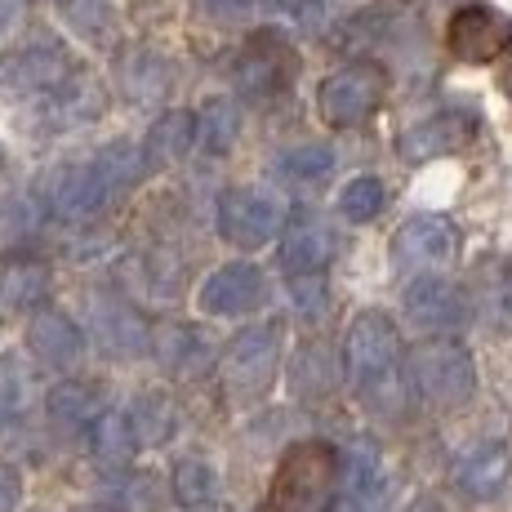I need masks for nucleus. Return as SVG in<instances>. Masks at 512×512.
<instances>
[{
    "instance_id": "nucleus-30",
    "label": "nucleus",
    "mask_w": 512,
    "mask_h": 512,
    "mask_svg": "<svg viewBox=\"0 0 512 512\" xmlns=\"http://www.w3.org/2000/svg\"><path fill=\"white\" fill-rule=\"evenodd\" d=\"M94 455L103 459V464H125V459L139 450V437H134V428H130V415H103L94 423Z\"/></svg>"
},
{
    "instance_id": "nucleus-18",
    "label": "nucleus",
    "mask_w": 512,
    "mask_h": 512,
    "mask_svg": "<svg viewBox=\"0 0 512 512\" xmlns=\"http://www.w3.org/2000/svg\"><path fill=\"white\" fill-rule=\"evenodd\" d=\"M508 477H512V455L504 441H481V446L464 450L455 464V481L468 499H495L508 486Z\"/></svg>"
},
{
    "instance_id": "nucleus-10",
    "label": "nucleus",
    "mask_w": 512,
    "mask_h": 512,
    "mask_svg": "<svg viewBox=\"0 0 512 512\" xmlns=\"http://www.w3.org/2000/svg\"><path fill=\"white\" fill-rule=\"evenodd\" d=\"M446 49L459 63H495L504 49H512V18L495 14L486 5H459L446 27Z\"/></svg>"
},
{
    "instance_id": "nucleus-4",
    "label": "nucleus",
    "mask_w": 512,
    "mask_h": 512,
    "mask_svg": "<svg viewBox=\"0 0 512 512\" xmlns=\"http://www.w3.org/2000/svg\"><path fill=\"white\" fill-rule=\"evenodd\" d=\"M410 383L428 406L459 410L477 392V366H472L468 348L455 339H428L410 352Z\"/></svg>"
},
{
    "instance_id": "nucleus-38",
    "label": "nucleus",
    "mask_w": 512,
    "mask_h": 512,
    "mask_svg": "<svg viewBox=\"0 0 512 512\" xmlns=\"http://www.w3.org/2000/svg\"><path fill=\"white\" fill-rule=\"evenodd\" d=\"M401 512H446V508H441L432 495H419V499H410V504L401 508Z\"/></svg>"
},
{
    "instance_id": "nucleus-28",
    "label": "nucleus",
    "mask_w": 512,
    "mask_h": 512,
    "mask_svg": "<svg viewBox=\"0 0 512 512\" xmlns=\"http://www.w3.org/2000/svg\"><path fill=\"white\" fill-rule=\"evenodd\" d=\"M343 481H348L352 504H374L383 495V459L370 441L348 446V455H343Z\"/></svg>"
},
{
    "instance_id": "nucleus-1",
    "label": "nucleus",
    "mask_w": 512,
    "mask_h": 512,
    "mask_svg": "<svg viewBox=\"0 0 512 512\" xmlns=\"http://www.w3.org/2000/svg\"><path fill=\"white\" fill-rule=\"evenodd\" d=\"M343 370L348 383L370 410L401 415L406 388H401V334L388 312H361L343 339Z\"/></svg>"
},
{
    "instance_id": "nucleus-20",
    "label": "nucleus",
    "mask_w": 512,
    "mask_h": 512,
    "mask_svg": "<svg viewBox=\"0 0 512 512\" xmlns=\"http://www.w3.org/2000/svg\"><path fill=\"white\" fill-rule=\"evenodd\" d=\"M196 139V116L183 112V107H174V112L156 116V125L147 130V143H143V165H152V170H165V165H179L187 152H192Z\"/></svg>"
},
{
    "instance_id": "nucleus-26",
    "label": "nucleus",
    "mask_w": 512,
    "mask_h": 512,
    "mask_svg": "<svg viewBox=\"0 0 512 512\" xmlns=\"http://www.w3.org/2000/svg\"><path fill=\"white\" fill-rule=\"evenodd\" d=\"M130 428L139 437V446H165L179 432V410L165 392H143L130 406Z\"/></svg>"
},
{
    "instance_id": "nucleus-27",
    "label": "nucleus",
    "mask_w": 512,
    "mask_h": 512,
    "mask_svg": "<svg viewBox=\"0 0 512 512\" xmlns=\"http://www.w3.org/2000/svg\"><path fill=\"white\" fill-rule=\"evenodd\" d=\"M161 348V366L170 374H201L210 366V339L196 326H170L156 339Z\"/></svg>"
},
{
    "instance_id": "nucleus-5",
    "label": "nucleus",
    "mask_w": 512,
    "mask_h": 512,
    "mask_svg": "<svg viewBox=\"0 0 512 512\" xmlns=\"http://www.w3.org/2000/svg\"><path fill=\"white\" fill-rule=\"evenodd\" d=\"M388 98V72L379 63L334 67L317 90V112L330 130H357L366 125Z\"/></svg>"
},
{
    "instance_id": "nucleus-14",
    "label": "nucleus",
    "mask_w": 512,
    "mask_h": 512,
    "mask_svg": "<svg viewBox=\"0 0 512 512\" xmlns=\"http://www.w3.org/2000/svg\"><path fill=\"white\" fill-rule=\"evenodd\" d=\"M472 134H477V121H472L468 112H437V116H428V121L410 125V130L401 134L397 152H401V161L423 165V161H437V156L464 152L472 143Z\"/></svg>"
},
{
    "instance_id": "nucleus-34",
    "label": "nucleus",
    "mask_w": 512,
    "mask_h": 512,
    "mask_svg": "<svg viewBox=\"0 0 512 512\" xmlns=\"http://www.w3.org/2000/svg\"><path fill=\"white\" fill-rule=\"evenodd\" d=\"M290 294H294V308L308 321L326 317V281L321 277H290Z\"/></svg>"
},
{
    "instance_id": "nucleus-6",
    "label": "nucleus",
    "mask_w": 512,
    "mask_h": 512,
    "mask_svg": "<svg viewBox=\"0 0 512 512\" xmlns=\"http://www.w3.org/2000/svg\"><path fill=\"white\" fill-rule=\"evenodd\" d=\"M281 321H263V326L241 330L223 352V383L236 397H259L272 383L281 361Z\"/></svg>"
},
{
    "instance_id": "nucleus-23",
    "label": "nucleus",
    "mask_w": 512,
    "mask_h": 512,
    "mask_svg": "<svg viewBox=\"0 0 512 512\" xmlns=\"http://www.w3.org/2000/svg\"><path fill=\"white\" fill-rule=\"evenodd\" d=\"M334 170V152L326 143H303V147H290L272 161V174L285 183V187H299V192H317L321 183L330 179Z\"/></svg>"
},
{
    "instance_id": "nucleus-29",
    "label": "nucleus",
    "mask_w": 512,
    "mask_h": 512,
    "mask_svg": "<svg viewBox=\"0 0 512 512\" xmlns=\"http://www.w3.org/2000/svg\"><path fill=\"white\" fill-rule=\"evenodd\" d=\"M170 486H174V499H179L183 508H205V504H214V495H219V472L205 464V459H179Z\"/></svg>"
},
{
    "instance_id": "nucleus-40",
    "label": "nucleus",
    "mask_w": 512,
    "mask_h": 512,
    "mask_svg": "<svg viewBox=\"0 0 512 512\" xmlns=\"http://www.w3.org/2000/svg\"><path fill=\"white\" fill-rule=\"evenodd\" d=\"M334 512H370L366 504H352V499H348V504H343V508H334Z\"/></svg>"
},
{
    "instance_id": "nucleus-22",
    "label": "nucleus",
    "mask_w": 512,
    "mask_h": 512,
    "mask_svg": "<svg viewBox=\"0 0 512 512\" xmlns=\"http://www.w3.org/2000/svg\"><path fill=\"white\" fill-rule=\"evenodd\" d=\"M170 85V63L152 49H134L121 58V90L130 103H161V98H170Z\"/></svg>"
},
{
    "instance_id": "nucleus-21",
    "label": "nucleus",
    "mask_w": 512,
    "mask_h": 512,
    "mask_svg": "<svg viewBox=\"0 0 512 512\" xmlns=\"http://www.w3.org/2000/svg\"><path fill=\"white\" fill-rule=\"evenodd\" d=\"M45 410L58 432H94V423L103 419V397L90 383H58L49 392Z\"/></svg>"
},
{
    "instance_id": "nucleus-12",
    "label": "nucleus",
    "mask_w": 512,
    "mask_h": 512,
    "mask_svg": "<svg viewBox=\"0 0 512 512\" xmlns=\"http://www.w3.org/2000/svg\"><path fill=\"white\" fill-rule=\"evenodd\" d=\"M406 317L428 334H459L472 321V303L455 281L446 277H419L406 285V299H401Z\"/></svg>"
},
{
    "instance_id": "nucleus-13",
    "label": "nucleus",
    "mask_w": 512,
    "mask_h": 512,
    "mask_svg": "<svg viewBox=\"0 0 512 512\" xmlns=\"http://www.w3.org/2000/svg\"><path fill=\"white\" fill-rule=\"evenodd\" d=\"M334 259V228L312 205L290 214L281 232V268L294 277H321V268Z\"/></svg>"
},
{
    "instance_id": "nucleus-16",
    "label": "nucleus",
    "mask_w": 512,
    "mask_h": 512,
    "mask_svg": "<svg viewBox=\"0 0 512 512\" xmlns=\"http://www.w3.org/2000/svg\"><path fill=\"white\" fill-rule=\"evenodd\" d=\"M27 348L36 352V361H45L49 370H72L85 357V334L67 312L41 308L27 321Z\"/></svg>"
},
{
    "instance_id": "nucleus-9",
    "label": "nucleus",
    "mask_w": 512,
    "mask_h": 512,
    "mask_svg": "<svg viewBox=\"0 0 512 512\" xmlns=\"http://www.w3.org/2000/svg\"><path fill=\"white\" fill-rule=\"evenodd\" d=\"M281 228H285V214L268 192H259V187H232V192H223L219 232L236 250H259V245L277 241Z\"/></svg>"
},
{
    "instance_id": "nucleus-36",
    "label": "nucleus",
    "mask_w": 512,
    "mask_h": 512,
    "mask_svg": "<svg viewBox=\"0 0 512 512\" xmlns=\"http://www.w3.org/2000/svg\"><path fill=\"white\" fill-rule=\"evenodd\" d=\"M201 5H205V14H210L214 23L236 27V23H245V18L259 9V0H201Z\"/></svg>"
},
{
    "instance_id": "nucleus-19",
    "label": "nucleus",
    "mask_w": 512,
    "mask_h": 512,
    "mask_svg": "<svg viewBox=\"0 0 512 512\" xmlns=\"http://www.w3.org/2000/svg\"><path fill=\"white\" fill-rule=\"evenodd\" d=\"M94 339L107 357H139V352L152 348V334L139 321V312L112 299L94 303Z\"/></svg>"
},
{
    "instance_id": "nucleus-8",
    "label": "nucleus",
    "mask_w": 512,
    "mask_h": 512,
    "mask_svg": "<svg viewBox=\"0 0 512 512\" xmlns=\"http://www.w3.org/2000/svg\"><path fill=\"white\" fill-rule=\"evenodd\" d=\"M455 254H459V232L441 214H415L392 236V263L401 272H410V277H428V272L446 268Z\"/></svg>"
},
{
    "instance_id": "nucleus-31",
    "label": "nucleus",
    "mask_w": 512,
    "mask_h": 512,
    "mask_svg": "<svg viewBox=\"0 0 512 512\" xmlns=\"http://www.w3.org/2000/svg\"><path fill=\"white\" fill-rule=\"evenodd\" d=\"M58 14L85 41H103L112 32V0H58Z\"/></svg>"
},
{
    "instance_id": "nucleus-2",
    "label": "nucleus",
    "mask_w": 512,
    "mask_h": 512,
    "mask_svg": "<svg viewBox=\"0 0 512 512\" xmlns=\"http://www.w3.org/2000/svg\"><path fill=\"white\" fill-rule=\"evenodd\" d=\"M134 179H139V156H134L130 143H116L85 165H58V170H49V179L41 183V196H45L49 214L76 223V219H94Z\"/></svg>"
},
{
    "instance_id": "nucleus-24",
    "label": "nucleus",
    "mask_w": 512,
    "mask_h": 512,
    "mask_svg": "<svg viewBox=\"0 0 512 512\" xmlns=\"http://www.w3.org/2000/svg\"><path fill=\"white\" fill-rule=\"evenodd\" d=\"M477 303L499 334H512V259H486L477 277Z\"/></svg>"
},
{
    "instance_id": "nucleus-7",
    "label": "nucleus",
    "mask_w": 512,
    "mask_h": 512,
    "mask_svg": "<svg viewBox=\"0 0 512 512\" xmlns=\"http://www.w3.org/2000/svg\"><path fill=\"white\" fill-rule=\"evenodd\" d=\"M232 81H236V90H241V98H250V103H268V98L290 90L294 49L285 45L281 32H254L250 45L236 54Z\"/></svg>"
},
{
    "instance_id": "nucleus-35",
    "label": "nucleus",
    "mask_w": 512,
    "mask_h": 512,
    "mask_svg": "<svg viewBox=\"0 0 512 512\" xmlns=\"http://www.w3.org/2000/svg\"><path fill=\"white\" fill-rule=\"evenodd\" d=\"M18 410H23V370L18 361L0 357V423H9Z\"/></svg>"
},
{
    "instance_id": "nucleus-32",
    "label": "nucleus",
    "mask_w": 512,
    "mask_h": 512,
    "mask_svg": "<svg viewBox=\"0 0 512 512\" xmlns=\"http://www.w3.org/2000/svg\"><path fill=\"white\" fill-rule=\"evenodd\" d=\"M388 205V187L379 179H370V174H361V179H352L348 187L339 192V214L348 223H370L374 214Z\"/></svg>"
},
{
    "instance_id": "nucleus-41",
    "label": "nucleus",
    "mask_w": 512,
    "mask_h": 512,
    "mask_svg": "<svg viewBox=\"0 0 512 512\" xmlns=\"http://www.w3.org/2000/svg\"><path fill=\"white\" fill-rule=\"evenodd\" d=\"M81 512H116V508H107V504H94V508H81Z\"/></svg>"
},
{
    "instance_id": "nucleus-3",
    "label": "nucleus",
    "mask_w": 512,
    "mask_h": 512,
    "mask_svg": "<svg viewBox=\"0 0 512 512\" xmlns=\"http://www.w3.org/2000/svg\"><path fill=\"white\" fill-rule=\"evenodd\" d=\"M343 486V455L330 441H294L268 481V512H330Z\"/></svg>"
},
{
    "instance_id": "nucleus-39",
    "label": "nucleus",
    "mask_w": 512,
    "mask_h": 512,
    "mask_svg": "<svg viewBox=\"0 0 512 512\" xmlns=\"http://www.w3.org/2000/svg\"><path fill=\"white\" fill-rule=\"evenodd\" d=\"M499 85H504V94H508V98H512V63H508V67H504V76H499Z\"/></svg>"
},
{
    "instance_id": "nucleus-37",
    "label": "nucleus",
    "mask_w": 512,
    "mask_h": 512,
    "mask_svg": "<svg viewBox=\"0 0 512 512\" xmlns=\"http://www.w3.org/2000/svg\"><path fill=\"white\" fill-rule=\"evenodd\" d=\"M18 499H23V477L0 459V512H18Z\"/></svg>"
},
{
    "instance_id": "nucleus-25",
    "label": "nucleus",
    "mask_w": 512,
    "mask_h": 512,
    "mask_svg": "<svg viewBox=\"0 0 512 512\" xmlns=\"http://www.w3.org/2000/svg\"><path fill=\"white\" fill-rule=\"evenodd\" d=\"M196 139L210 156H228L241 143V107L232 98H205V107L196 112Z\"/></svg>"
},
{
    "instance_id": "nucleus-15",
    "label": "nucleus",
    "mask_w": 512,
    "mask_h": 512,
    "mask_svg": "<svg viewBox=\"0 0 512 512\" xmlns=\"http://www.w3.org/2000/svg\"><path fill=\"white\" fill-rule=\"evenodd\" d=\"M263 272L254 263H223L210 281L201 285V312L210 317H241L263 303Z\"/></svg>"
},
{
    "instance_id": "nucleus-17",
    "label": "nucleus",
    "mask_w": 512,
    "mask_h": 512,
    "mask_svg": "<svg viewBox=\"0 0 512 512\" xmlns=\"http://www.w3.org/2000/svg\"><path fill=\"white\" fill-rule=\"evenodd\" d=\"M49 299V263L36 254L9 250L0 254V303L9 312H41Z\"/></svg>"
},
{
    "instance_id": "nucleus-11",
    "label": "nucleus",
    "mask_w": 512,
    "mask_h": 512,
    "mask_svg": "<svg viewBox=\"0 0 512 512\" xmlns=\"http://www.w3.org/2000/svg\"><path fill=\"white\" fill-rule=\"evenodd\" d=\"M72 76V58L63 54L58 45L36 41L27 49H14L0 67V94L9 98H36V94H54L67 85Z\"/></svg>"
},
{
    "instance_id": "nucleus-33",
    "label": "nucleus",
    "mask_w": 512,
    "mask_h": 512,
    "mask_svg": "<svg viewBox=\"0 0 512 512\" xmlns=\"http://www.w3.org/2000/svg\"><path fill=\"white\" fill-rule=\"evenodd\" d=\"M272 9L290 27H299V32H321V23H326V5L321 0H272Z\"/></svg>"
}]
</instances>
